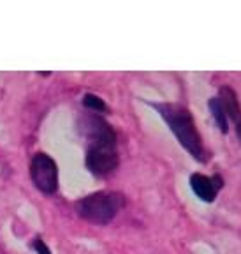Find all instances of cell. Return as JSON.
Returning <instances> with one entry per match:
<instances>
[{
    "label": "cell",
    "mask_w": 241,
    "mask_h": 254,
    "mask_svg": "<svg viewBox=\"0 0 241 254\" xmlns=\"http://www.w3.org/2000/svg\"><path fill=\"white\" fill-rule=\"evenodd\" d=\"M150 106L162 117L164 122L169 126L173 134L183 148L201 164L210 161V152L204 147L201 134L195 127L194 117L189 108L176 103H150Z\"/></svg>",
    "instance_id": "1"
},
{
    "label": "cell",
    "mask_w": 241,
    "mask_h": 254,
    "mask_svg": "<svg viewBox=\"0 0 241 254\" xmlns=\"http://www.w3.org/2000/svg\"><path fill=\"white\" fill-rule=\"evenodd\" d=\"M125 206V196L115 190H99L85 196L76 203V212L85 221L94 224H109Z\"/></svg>",
    "instance_id": "2"
},
{
    "label": "cell",
    "mask_w": 241,
    "mask_h": 254,
    "mask_svg": "<svg viewBox=\"0 0 241 254\" xmlns=\"http://www.w3.org/2000/svg\"><path fill=\"white\" fill-rule=\"evenodd\" d=\"M78 131L87 141V150L109 148L116 150L115 129L97 113H85L78 119Z\"/></svg>",
    "instance_id": "3"
},
{
    "label": "cell",
    "mask_w": 241,
    "mask_h": 254,
    "mask_svg": "<svg viewBox=\"0 0 241 254\" xmlns=\"http://www.w3.org/2000/svg\"><path fill=\"white\" fill-rule=\"evenodd\" d=\"M30 175L36 187L46 194H53L58 189V170L56 163L46 154H36L30 164Z\"/></svg>",
    "instance_id": "4"
},
{
    "label": "cell",
    "mask_w": 241,
    "mask_h": 254,
    "mask_svg": "<svg viewBox=\"0 0 241 254\" xmlns=\"http://www.w3.org/2000/svg\"><path fill=\"white\" fill-rule=\"evenodd\" d=\"M87 168L92 175L106 179L111 173H115L118 168V150H109V148H95V150H87Z\"/></svg>",
    "instance_id": "5"
},
{
    "label": "cell",
    "mask_w": 241,
    "mask_h": 254,
    "mask_svg": "<svg viewBox=\"0 0 241 254\" xmlns=\"http://www.w3.org/2000/svg\"><path fill=\"white\" fill-rule=\"evenodd\" d=\"M218 99H220L224 111H226L227 120H231L234 126V131L238 134V139L241 143V106H240V99H238L236 92L231 87H222L218 92Z\"/></svg>",
    "instance_id": "6"
},
{
    "label": "cell",
    "mask_w": 241,
    "mask_h": 254,
    "mask_svg": "<svg viewBox=\"0 0 241 254\" xmlns=\"http://www.w3.org/2000/svg\"><path fill=\"white\" fill-rule=\"evenodd\" d=\"M190 187L194 190V194L204 203H213L218 194V189L215 187L211 177H206L201 173L190 175Z\"/></svg>",
    "instance_id": "7"
},
{
    "label": "cell",
    "mask_w": 241,
    "mask_h": 254,
    "mask_svg": "<svg viewBox=\"0 0 241 254\" xmlns=\"http://www.w3.org/2000/svg\"><path fill=\"white\" fill-rule=\"evenodd\" d=\"M208 108H210V113H211V117H213L215 124L218 126V129L226 134V132L229 131V120H227L226 111H224V106H222L220 99H218V97H211V99L208 101Z\"/></svg>",
    "instance_id": "8"
},
{
    "label": "cell",
    "mask_w": 241,
    "mask_h": 254,
    "mask_svg": "<svg viewBox=\"0 0 241 254\" xmlns=\"http://www.w3.org/2000/svg\"><path fill=\"white\" fill-rule=\"evenodd\" d=\"M83 104H85V108L95 111V113H100V111H106L107 110L106 103L100 99L99 95H95V94H85Z\"/></svg>",
    "instance_id": "9"
},
{
    "label": "cell",
    "mask_w": 241,
    "mask_h": 254,
    "mask_svg": "<svg viewBox=\"0 0 241 254\" xmlns=\"http://www.w3.org/2000/svg\"><path fill=\"white\" fill-rule=\"evenodd\" d=\"M34 249L37 251V254H51V251H49V247L44 244L43 238L37 237L36 240H34Z\"/></svg>",
    "instance_id": "10"
}]
</instances>
